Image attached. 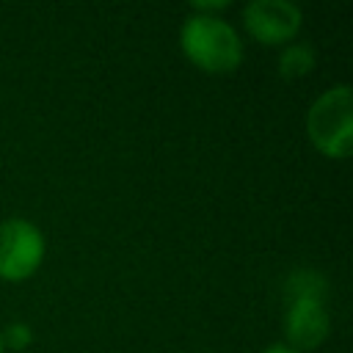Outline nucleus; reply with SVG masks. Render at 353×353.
I'll list each match as a JSON object with an SVG mask.
<instances>
[{
    "mask_svg": "<svg viewBox=\"0 0 353 353\" xmlns=\"http://www.w3.org/2000/svg\"><path fill=\"white\" fill-rule=\"evenodd\" d=\"M243 22L259 44H284L298 36L303 14L290 0H251L243 8Z\"/></svg>",
    "mask_w": 353,
    "mask_h": 353,
    "instance_id": "obj_5",
    "label": "nucleus"
},
{
    "mask_svg": "<svg viewBox=\"0 0 353 353\" xmlns=\"http://www.w3.org/2000/svg\"><path fill=\"white\" fill-rule=\"evenodd\" d=\"M306 132L312 143L325 157H347L353 149V99L350 85L339 83L328 91H323L309 113H306Z\"/></svg>",
    "mask_w": 353,
    "mask_h": 353,
    "instance_id": "obj_3",
    "label": "nucleus"
},
{
    "mask_svg": "<svg viewBox=\"0 0 353 353\" xmlns=\"http://www.w3.org/2000/svg\"><path fill=\"white\" fill-rule=\"evenodd\" d=\"M3 350H6V347H3V339H0V353H3Z\"/></svg>",
    "mask_w": 353,
    "mask_h": 353,
    "instance_id": "obj_9",
    "label": "nucleus"
},
{
    "mask_svg": "<svg viewBox=\"0 0 353 353\" xmlns=\"http://www.w3.org/2000/svg\"><path fill=\"white\" fill-rule=\"evenodd\" d=\"M314 69V52L306 44H287L279 55L281 77H303Z\"/></svg>",
    "mask_w": 353,
    "mask_h": 353,
    "instance_id": "obj_6",
    "label": "nucleus"
},
{
    "mask_svg": "<svg viewBox=\"0 0 353 353\" xmlns=\"http://www.w3.org/2000/svg\"><path fill=\"white\" fill-rule=\"evenodd\" d=\"M0 339H3V347L22 350V347H28V345H30L33 331H30V325H28V323H11V325L0 334Z\"/></svg>",
    "mask_w": 353,
    "mask_h": 353,
    "instance_id": "obj_7",
    "label": "nucleus"
},
{
    "mask_svg": "<svg viewBox=\"0 0 353 353\" xmlns=\"http://www.w3.org/2000/svg\"><path fill=\"white\" fill-rule=\"evenodd\" d=\"M262 353H298V350H292L290 345H270V347L262 350Z\"/></svg>",
    "mask_w": 353,
    "mask_h": 353,
    "instance_id": "obj_8",
    "label": "nucleus"
},
{
    "mask_svg": "<svg viewBox=\"0 0 353 353\" xmlns=\"http://www.w3.org/2000/svg\"><path fill=\"white\" fill-rule=\"evenodd\" d=\"M179 44L188 61L210 74L234 72L243 61L240 33L221 17L190 14L179 28Z\"/></svg>",
    "mask_w": 353,
    "mask_h": 353,
    "instance_id": "obj_1",
    "label": "nucleus"
},
{
    "mask_svg": "<svg viewBox=\"0 0 353 353\" xmlns=\"http://www.w3.org/2000/svg\"><path fill=\"white\" fill-rule=\"evenodd\" d=\"M44 259V234L25 218L0 223V279L22 281L39 270Z\"/></svg>",
    "mask_w": 353,
    "mask_h": 353,
    "instance_id": "obj_4",
    "label": "nucleus"
},
{
    "mask_svg": "<svg viewBox=\"0 0 353 353\" xmlns=\"http://www.w3.org/2000/svg\"><path fill=\"white\" fill-rule=\"evenodd\" d=\"M290 306L284 317V334L292 350H312L328 336V312H325V281L312 270H298L287 281Z\"/></svg>",
    "mask_w": 353,
    "mask_h": 353,
    "instance_id": "obj_2",
    "label": "nucleus"
}]
</instances>
